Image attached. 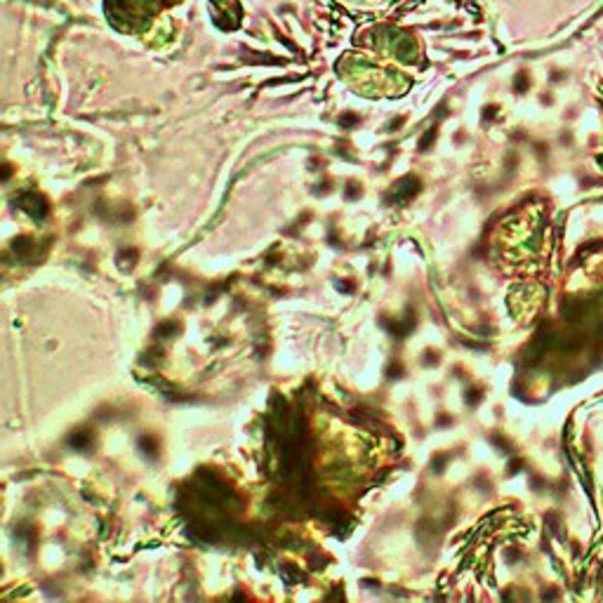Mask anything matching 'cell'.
I'll return each instance as SVG.
<instances>
[{"mask_svg":"<svg viewBox=\"0 0 603 603\" xmlns=\"http://www.w3.org/2000/svg\"><path fill=\"white\" fill-rule=\"evenodd\" d=\"M22 205H24L26 212H31L33 217H43V214L48 212L45 201H43L40 196H36V193H26L24 198H22Z\"/></svg>","mask_w":603,"mask_h":603,"instance_id":"cell-1","label":"cell"},{"mask_svg":"<svg viewBox=\"0 0 603 603\" xmlns=\"http://www.w3.org/2000/svg\"><path fill=\"white\" fill-rule=\"evenodd\" d=\"M90 441H92V438H90V434H87V431H78V434H73V436H71V446H73V448L83 450V448H87V446H90Z\"/></svg>","mask_w":603,"mask_h":603,"instance_id":"cell-2","label":"cell"}]
</instances>
